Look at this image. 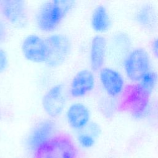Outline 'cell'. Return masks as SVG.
Here are the masks:
<instances>
[{"mask_svg": "<svg viewBox=\"0 0 158 158\" xmlns=\"http://www.w3.org/2000/svg\"><path fill=\"white\" fill-rule=\"evenodd\" d=\"M34 158H80L73 139L67 134H55L34 151Z\"/></svg>", "mask_w": 158, "mask_h": 158, "instance_id": "1", "label": "cell"}, {"mask_svg": "<svg viewBox=\"0 0 158 158\" xmlns=\"http://www.w3.org/2000/svg\"><path fill=\"white\" fill-rule=\"evenodd\" d=\"M123 106L136 119L144 118L150 110V96L138 83L125 89Z\"/></svg>", "mask_w": 158, "mask_h": 158, "instance_id": "2", "label": "cell"}, {"mask_svg": "<svg viewBox=\"0 0 158 158\" xmlns=\"http://www.w3.org/2000/svg\"><path fill=\"white\" fill-rule=\"evenodd\" d=\"M123 68L127 78L133 83H138L151 70L149 54L143 48L133 49L125 57Z\"/></svg>", "mask_w": 158, "mask_h": 158, "instance_id": "3", "label": "cell"}, {"mask_svg": "<svg viewBox=\"0 0 158 158\" xmlns=\"http://www.w3.org/2000/svg\"><path fill=\"white\" fill-rule=\"evenodd\" d=\"M45 41L48 50V57L45 63L51 67L60 65L70 53L69 40L65 36L57 34L48 36Z\"/></svg>", "mask_w": 158, "mask_h": 158, "instance_id": "4", "label": "cell"}, {"mask_svg": "<svg viewBox=\"0 0 158 158\" xmlns=\"http://www.w3.org/2000/svg\"><path fill=\"white\" fill-rule=\"evenodd\" d=\"M99 80L107 95L111 98L120 96L125 89L123 76L115 69L102 67L99 70Z\"/></svg>", "mask_w": 158, "mask_h": 158, "instance_id": "5", "label": "cell"}, {"mask_svg": "<svg viewBox=\"0 0 158 158\" xmlns=\"http://www.w3.org/2000/svg\"><path fill=\"white\" fill-rule=\"evenodd\" d=\"M42 105L46 114L55 118L60 115L65 105V96L62 85L59 84L50 88L43 96Z\"/></svg>", "mask_w": 158, "mask_h": 158, "instance_id": "6", "label": "cell"}, {"mask_svg": "<svg viewBox=\"0 0 158 158\" xmlns=\"http://www.w3.org/2000/svg\"><path fill=\"white\" fill-rule=\"evenodd\" d=\"M22 51L24 57L32 62L45 63L47 60L48 50L45 40L38 35L27 36L22 42Z\"/></svg>", "mask_w": 158, "mask_h": 158, "instance_id": "7", "label": "cell"}, {"mask_svg": "<svg viewBox=\"0 0 158 158\" xmlns=\"http://www.w3.org/2000/svg\"><path fill=\"white\" fill-rule=\"evenodd\" d=\"M64 17L62 12L51 2H46L37 14L36 24L41 31L50 32L59 26Z\"/></svg>", "mask_w": 158, "mask_h": 158, "instance_id": "8", "label": "cell"}, {"mask_svg": "<svg viewBox=\"0 0 158 158\" xmlns=\"http://www.w3.org/2000/svg\"><path fill=\"white\" fill-rule=\"evenodd\" d=\"M95 79L93 72L87 69L79 71L73 78L70 91L75 98H81L93 90L94 87Z\"/></svg>", "mask_w": 158, "mask_h": 158, "instance_id": "9", "label": "cell"}, {"mask_svg": "<svg viewBox=\"0 0 158 158\" xmlns=\"http://www.w3.org/2000/svg\"><path fill=\"white\" fill-rule=\"evenodd\" d=\"M55 123L51 120L39 123L33 130L28 138V145L33 151L40 145L55 135Z\"/></svg>", "mask_w": 158, "mask_h": 158, "instance_id": "10", "label": "cell"}, {"mask_svg": "<svg viewBox=\"0 0 158 158\" xmlns=\"http://www.w3.org/2000/svg\"><path fill=\"white\" fill-rule=\"evenodd\" d=\"M69 125L75 130H82L89 123L90 112L88 108L81 103L72 104L66 113Z\"/></svg>", "mask_w": 158, "mask_h": 158, "instance_id": "11", "label": "cell"}, {"mask_svg": "<svg viewBox=\"0 0 158 158\" xmlns=\"http://www.w3.org/2000/svg\"><path fill=\"white\" fill-rule=\"evenodd\" d=\"M2 12L11 23H20L25 17V0H0Z\"/></svg>", "mask_w": 158, "mask_h": 158, "instance_id": "12", "label": "cell"}, {"mask_svg": "<svg viewBox=\"0 0 158 158\" xmlns=\"http://www.w3.org/2000/svg\"><path fill=\"white\" fill-rule=\"evenodd\" d=\"M107 51V41L101 35L94 36L91 41L89 59L93 70L99 71L104 65Z\"/></svg>", "mask_w": 158, "mask_h": 158, "instance_id": "13", "label": "cell"}, {"mask_svg": "<svg viewBox=\"0 0 158 158\" xmlns=\"http://www.w3.org/2000/svg\"><path fill=\"white\" fill-rule=\"evenodd\" d=\"M138 25L148 31L155 30L158 25V15L154 7L150 4H143L135 14Z\"/></svg>", "mask_w": 158, "mask_h": 158, "instance_id": "14", "label": "cell"}, {"mask_svg": "<svg viewBox=\"0 0 158 158\" xmlns=\"http://www.w3.org/2000/svg\"><path fill=\"white\" fill-rule=\"evenodd\" d=\"M91 24L93 29L98 33H104L109 29L110 19L104 6L100 5L95 8L91 15Z\"/></svg>", "mask_w": 158, "mask_h": 158, "instance_id": "15", "label": "cell"}, {"mask_svg": "<svg viewBox=\"0 0 158 158\" xmlns=\"http://www.w3.org/2000/svg\"><path fill=\"white\" fill-rule=\"evenodd\" d=\"M138 85L149 94L153 92L158 84V74L153 70H149L138 82Z\"/></svg>", "mask_w": 158, "mask_h": 158, "instance_id": "16", "label": "cell"}, {"mask_svg": "<svg viewBox=\"0 0 158 158\" xmlns=\"http://www.w3.org/2000/svg\"><path fill=\"white\" fill-rule=\"evenodd\" d=\"M113 44L116 51L122 54L127 52L130 46V40L128 36L123 33H118L113 39ZM128 53V52H127Z\"/></svg>", "mask_w": 158, "mask_h": 158, "instance_id": "17", "label": "cell"}, {"mask_svg": "<svg viewBox=\"0 0 158 158\" xmlns=\"http://www.w3.org/2000/svg\"><path fill=\"white\" fill-rule=\"evenodd\" d=\"M76 0H51L52 4L65 16L74 6Z\"/></svg>", "mask_w": 158, "mask_h": 158, "instance_id": "18", "label": "cell"}, {"mask_svg": "<svg viewBox=\"0 0 158 158\" xmlns=\"http://www.w3.org/2000/svg\"><path fill=\"white\" fill-rule=\"evenodd\" d=\"M96 138L91 133H81L78 136V141L80 145L84 148L93 147L96 142Z\"/></svg>", "mask_w": 158, "mask_h": 158, "instance_id": "19", "label": "cell"}, {"mask_svg": "<svg viewBox=\"0 0 158 158\" xmlns=\"http://www.w3.org/2000/svg\"><path fill=\"white\" fill-rule=\"evenodd\" d=\"M8 57L6 52L0 49V73L3 72L7 67Z\"/></svg>", "mask_w": 158, "mask_h": 158, "instance_id": "20", "label": "cell"}, {"mask_svg": "<svg viewBox=\"0 0 158 158\" xmlns=\"http://www.w3.org/2000/svg\"><path fill=\"white\" fill-rule=\"evenodd\" d=\"M151 51L154 57L158 59V37L155 38L151 44Z\"/></svg>", "mask_w": 158, "mask_h": 158, "instance_id": "21", "label": "cell"}, {"mask_svg": "<svg viewBox=\"0 0 158 158\" xmlns=\"http://www.w3.org/2000/svg\"><path fill=\"white\" fill-rule=\"evenodd\" d=\"M5 36V31L4 28H3V26L0 23V41L2 40Z\"/></svg>", "mask_w": 158, "mask_h": 158, "instance_id": "22", "label": "cell"}]
</instances>
